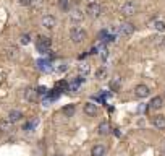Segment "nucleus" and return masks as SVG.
<instances>
[{"label":"nucleus","instance_id":"obj_1","mask_svg":"<svg viewBox=\"0 0 165 156\" xmlns=\"http://www.w3.org/2000/svg\"><path fill=\"white\" fill-rule=\"evenodd\" d=\"M50 46H52L50 37H47V36H39V37H37L36 49H37L41 54H47L49 51H50Z\"/></svg>","mask_w":165,"mask_h":156},{"label":"nucleus","instance_id":"obj_2","mask_svg":"<svg viewBox=\"0 0 165 156\" xmlns=\"http://www.w3.org/2000/svg\"><path fill=\"white\" fill-rule=\"evenodd\" d=\"M70 37H71V41L75 44H81L84 39L87 37V34H86V31L83 28H73L70 31Z\"/></svg>","mask_w":165,"mask_h":156},{"label":"nucleus","instance_id":"obj_3","mask_svg":"<svg viewBox=\"0 0 165 156\" xmlns=\"http://www.w3.org/2000/svg\"><path fill=\"white\" fill-rule=\"evenodd\" d=\"M86 13L89 15L91 18H99L101 13H102V8H101V5L97 2H91L89 5H87V8H86Z\"/></svg>","mask_w":165,"mask_h":156},{"label":"nucleus","instance_id":"obj_4","mask_svg":"<svg viewBox=\"0 0 165 156\" xmlns=\"http://www.w3.org/2000/svg\"><path fill=\"white\" fill-rule=\"evenodd\" d=\"M136 13V3L133 2V0H128V2H125L121 5V15L125 16H131Z\"/></svg>","mask_w":165,"mask_h":156},{"label":"nucleus","instance_id":"obj_5","mask_svg":"<svg viewBox=\"0 0 165 156\" xmlns=\"http://www.w3.org/2000/svg\"><path fill=\"white\" fill-rule=\"evenodd\" d=\"M133 31H134V25H131V23H121L120 25V28H118V33L121 34V36H131L133 34Z\"/></svg>","mask_w":165,"mask_h":156},{"label":"nucleus","instance_id":"obj_6","mask_svg":"<svg viewBox=\"0 0 165 156\" xmlns=\"http://www.w3.org/2000/svg\"><path fill=\"white\" fill-rule=\"evenodd\" d=\"M134 94L138 98H147L151 94V90H149L147 85H138L134 88Z\"/></svg>","mask_w":165,"mask_h":156},{"label":"nucleus","instance_id":"obj_7","mask_svg":"<svg viewBox=\"0 0 165 156\" xmlns=\"http://www.w3.org/2000/svg\"><path fill=\"white\" fill-rule=\"evenodd\" d=\"M42 26L44 28H47V29H52L55 25H57V20H55V16H52V15H45V16H42Z\"/></svg>","mask_w":165,"mask_h":156},{"label":"nucleus","instance_id":"obj_8","mask_svg":"<svg viewBox=\"0 0 165 156\" xmlns=\"http://www.w3.org/2000/svg\"><path fill=\"white\" fill-rule=\"evenodd\" d=\"M152 124H154L155 129L163 130V129H165V115H155L154 120H152Z\"/></svg>","mask_w":165,"mask_h":156},{"label":"nucleus","instance_id":"obj_9","mask_svg":"<svg viewBox=\"0 0 165 156\" xmlns=\"http://www.w3.org/2000/svg\"><path fill=\"white\" fill-rule=\"evenodd\" d=\"M21 119H23V114L19 111H10L8 112V122L10 124H15L18 120H21Z\"/></svg>","mask_w":165,"mask_h":156},{"label":"nucleus","instance_id":"obj_10","mask_svg":"<svg viewBox=\"0 0 165 156\" xmlns=\"http://www.w3.org/2000/svg\"><path fill=\"white\" fill-rule=\"evenodd\" d=\"M84 114L86 115H95L97 114V106L94 104V103H86L84 104Z\"/></svg>","mask_w":165,"mask_h":156},{"label":"nucleus","instance_id":"obj_11","mask_svg":"<svg viewBox=\"0 0 165 156\" xmlns=\"http://www.w3.org/2000/svg\"><path fill=\"white\" fill-rule=\"evenodd\" d=\"M70 18L73 20V21H81V20L84 18V13H83V10H80V8H75V10H71L70 12Z\"/></svg>","mask_w":165,"mask_h":156},{"label":"nucleus","instance_id":"obj_12","mask_svg":"<svg viewBox=\"0 0 165 156\" xmlns=\"http://www.w3.org/2000/svg\"><path fill=\"white\" fill-rule=\"evenodd\" d=\"M37 67H39V70H42V72H50L52 70V64L49 62V60H44V58H41V60H37Z\"/></svg>","mask_w":165,"mask_h":156},{"label":"nucleus","instance_id":"obj_13","mask_svg":"<svg viewBox=\"0 0 165 156\" xmlns=\"http://www.w3.org/2000/svg\"><path fill=\"white\" fill-rule=\"evenodd\" d=\"M149 106H151V109H160V107L163 106V99L160 96H154L151 99V103H149Z\"/></svg>","mask_w":165,"mask_h":156},{"label":"nucleus","instance_id":"obj_14","mask_svg":"<svg viewBox=\"0 0 165 156\" xmlns=\"http://www.w3.org/2000/svg\"><path fill=\"white\" fill-rule=\"evenodd\" d=\"M37 91L34 90V88H28V90L24 91V98H26V99L28 101H36L37 99Z\"/></svg>","mask_w":165,"mask_h":156},{"label":"nucleus","instance_id":"obj_15","mask_svg":"<svg viewBox=\"0 0 165 156\" xmlns=\"http://www.w3.org/2000/svg\"><path fill=\"white\" fill-rule=\"evenodd\" d=\"M107 75H109V70H107L105 67H101V68H97V70H95V78H97L99 81L105 80Z\"/></svg>","mask_w":165,"mask_h":156},{"label":"nucleus","instance_id":"obj_16","mask_svg":"<svg viewBox=\"0 0 165 156\" xmlns=\"http://www.w3.org/2000/svg\"><path fill=\"white\" fill-rule=\"evenodd\" d=\"M97 130H99L101 135H109L110 133V124L109 122H101L99 127H97Z\"/></svg>","mask_w":165,"mask_h":156},{"label":"nucleus","instance_id":"obj_17","mask_svg":"<svg viewBox=\"0 0 165 156\" xmlns=\"http://www.w3.org/2000/svg\"><path fill=\"white\" fill-rule=\"evenodd\" d=\"M62 112H63V115H66V117H73L75 112H76V107H75V104H68V106H65L63 109H62Z\"/></svg>","mask_w":165,"mask_h":156},{"label":"nucleus","instance_id":"obj_18","mask_svg":"<svg viewBox=\"0 0 165 156\" xmlns=\"http://www.w3.org/2000/svg\"><path fill=\"white\" fill-rule=\"evenodd\" d=\"M92 156H105V148L102 145H95L92 148Z\"/></svg>","mask_w":165,"mask_h":156},{"label":"nucleus","instance_id":"obj_19","mask_svg":"<svg viewBox=\"0 0 165 156\" xmlns=\"http://www.w3.org/2000/svg\"><path fill=\"white\" fill-rule=\"evenodd\" d=\"M154 28L157 29V31H165V21H154Z\"/></svg>","mask_w":165,"mask_h":156},{"label":"nucleus","instance_id":"obj_20","mask_svg":"<svg viewBox=\"0 0 165 156\" xmlns=\"http://www.w3.org/2000/svg\"><path fill=\"white\" fill-rule=\"evenodd\" d=\"M36 125H37V120L34 119L33 122H28V124L23 127V130H28V132H29V130H34V127H36Z\"/></svg>","mask_w":165,"mask_h":156},{"label":"nucleus","instance_id":"obj_21","mask_svg":"<svg viewBox=\"0 0 165 156\" xmlns=\"http://www.w3.org/2000/svg\"><path fill=\"white\" fill-rule=\"evenodd\" d=\"M80 73L81 75H87V73H89V65H87V64L80 65Z\"/></svg>","mask_w":165,"mask_h":156},{"label":"nucleus","instance_id":"obj_22","mask_svg":"<svg viewBox=\"0 0 165 156\" xmlns=\"http://www.w3.org/2000/svg\"><path fill=\"white\" fill-rule=\"evenodd\" d=\"M110 86H112V90H113V91H118V90H120V81H118V78H115Z\"/></svg>","mask_w":165,"mask_h":156},{"label":"nucleus","instance_id":"obj_23","mask_svg":"<svg viewBox=\"0 0 165 156\" xmlns=\"http://www.w3.org/2000/svg\"><path fill=\"white\" fill-rule=\"evenodd\" d=\"M29 41H31V37H29L28 34H23L21 37H19V42L24 44V46H26V44H29Z\"/></svg>","mask_w":165,"mask_h":156},{"label":"nucleus","instance_id":"obj_24","mask_svg":"<svg viewBox=\"0 0 165 156\" xmlns=\"http://www.w3.org/2000/svg\"><path fill=\"white\" fill-rule=\"evenodd\" d=\"M18 55V51H16V49L15 47H12V49H8V57L10 58H15Z\"/></svg>","mask_w":165,"mask_h":156},{"label":"nucleus","instance_id":"obj_25","mask_svg":"<svg viewBox=\"0 0 165 156\" xmlns=\"http://www.w3.org/2000/svg\"><path fill=\"white\" fill-rule=\"evenodd\" d=\"M18 3H19V5H23V7H28V5H31V3H33V0H18Z\"/></svg>","mask_w":165,"mask_h":156},{"label":"nucleus","instance_id":"obj_26","mask_svg":"<svg viewBox=\"0 0 165 156\" xmlns=\"http://www.w3.org/2000/svg\"><path fill=\"white\" fill-rule=\"evenodd\" d=\"M36 91H37V94H47V88H44V86H39Z\"/></svg>","mask_w":165,"mask_h":156},{"label":"nucleus","instance_id":"obj_27","mask_svg":"<svg viewBox=\"0 0 165 156\" xmlns=\"http://www.w3.org/2000/svg\"><path fill=\"white\" fill-rule=\"evenodd\" d=\"M58 3H60V8H63V10L68 8V2H66V0H58Z\"/></svg>","mask_w":165,"mask_h":156},{"label":"nucleus","instance_id":"obj_28","mask_svg":"<svg viewBox=\"0 0 165 156\" xmlns=\"http://www.w3.org/2000/svg\"><path fill=\"white\" fill-rule=\"evenodd\" d=\"M107 49H102V54H101V57H102V60H107Z\"/></svg>","mask_w":165,"mask_h":156},{"label":"nucleus","instance_id":"obj_29","mask_svg":"<svg viewBox=\"0 0 165 156\" xmlns=\"http://www.w3.org/2000/svg\"><path fill=\"white\" fill-rule=\"evenodd\" d=\"M0 129H2V132H7V130H8V124L2 122V125H0Z\"/></svg>","mask_w":165,"mask_h":156},{"label":"nucleus","instance_id":"obj_30","mask_svg":"<svg viewBox=\"0 0 165 156\" xmlns=\"http://www.w3.org/2000/svg\"><path fill=\"white\" fill-rule=\"evenodd\" d=\"M160 47H162V49H165V37H162V39H160Z\"/></svg>","mask_w":165,"mask_h":156},{"label":"nucleus","instance_id":"obj_31","mask_svg":"<svg viewBox=\"0 0 165 156\" xmlns=\"http://www.w3.org/2000/svg\"><path fill=\"white\" fill-rule=\"evenodd\" d=\"M54 156H63V154H62V153H55Z\"/></svg>","mask_w":165,"mask_h":156}]
</instances>
